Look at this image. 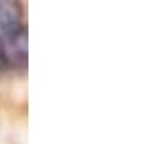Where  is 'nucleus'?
<instances>
[{
  "label": "nucleus",
  "instance_id": "2",
  "mask_svg": "<svg viewBox=\"0 0 149 144\" xmlns=\"http://www.w3.org/2000/svg\"><path fill=\"white\" fill-rule=\"evenodd\" d=\"M20 7L15 2H0V35L20 27Z\"/></svg>",
  "mask_w": 149,
  "mask_h": 144
},
{
  "label": "nucleus",
  "instance_id": "1",
  "mask_svg": "<svg viewBox=\"0 0 149 144\" xmlns=\"http://www.w3.org/2000/svg\"><path fill=\"white\" fill-rule=\"evenodd\" d=\"M0 44H2V49H3L5 62L8 65L20 69L27 64L29 40H27V32H25L24 25L0 35Z\"/></svg>",
  "mask_w": 149,
  "mask_h": 144
},
{
  "label": "nucleus",
  "instance_id": "3",
  "mask_svg": "<svg viewBox=\"0 0 149 144\" xmlns=\"http://www.w3.org/2000/svg\"><path fill=\"white\" fill-rule=\"evenodd\" d=\"M3 65H7V62H5V55H3V49H2V44H0V70L3 69Z\"/></svg>",
  "mask_w": 149,
  "mask_h": 144
}]
</instances>
